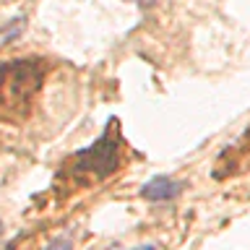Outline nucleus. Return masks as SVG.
<instances>
[{"instance_id":"1","label":"nucleus","mask_w":250,"mask_h":250,"mask_svg":"<svg viewBox=\"0 0 250 250\" xmlns=\"http://www.w3.org/2000/svg\"><path fill=\"white\" fill-rule=\"evenodd\" d=\"M120 164V141L115 136H102L94 146L78 151L73 159L65 164V177L73 183L76 188H86L94 185L99 180H104L107 175H112Z\"/></svg>"},{"instance_id":"2","label":"nucleus","mask_w":250,"mask_h":250,"mask_svg":"<svg viewBox=\"0 0 250 250\" xmlns=\"http://www.w3.org/2000/svg\"><path fill=\"white\" fill-rule=\"evenodd\" d=\"M44 68L39 60H11L0 65V104L19 107L29 102L42 86Z\"/></svg>"},{"instance_id":"3","label":"nucleus","mask_w":250,"mask_h":250,"mask_svg":"<svg viewBox=\"0 0 250 250\" xmlns=\"http://www.w3.org/2000/svg\"><path fill=\"white\" fill-rule=\"evenodd\" d=\"M180 190H183V183H180V180L154 177V180H148V183L144 185L141 195H144L146 201H172L175 195H180Z\"/></svg>"},{"instance_id":"4","label":"nucleus","mask_w":250,"mask_h":250,"mask_svg":"<svg viewBox=\"0 0 250 250\" xmlns=\"http://www.w3.org/2000/svg\"><path fill=\"white\" fill-rule=\"evenodd\" d=\"M248 156H250V128L245 130V136H242L237 144H234L232 151H227L222 159H229L232 167H240V164H245V162H248Z\"/></svg>"},{"instance_id":"5","label":"nucleus","mask_w":250,"mask_h":250,"mask_svg":"<svg viewBox=\"0 0 250 250\" xmlns=\"http://www.w3.org/2000/svg\"><path fill=\"white\" fill-rule=\"evenodd\" d=\"M44 250H73V245H70V237H58V240H52Z\"/></svg>"},{"instance_id":"6","label":"nucleus","mask_w":250,"mask_h":250,"mask_svg":"<svg viewBox=\"0 0 250 250\" xmlns=\"http://www.w3.org/2000/svg\"><path fill=\"white\" fill-rule=\"evenodd\" d=\"M133 250H156L154 245H144V248H133Z\"/></svg>"},{"instance_id":"7","label":"nucleus","mask_w":250,"mask_h":250,"mask_svg":"<svg viewBox=\"0 0 250 250\" xmlns=\"http://www.w3.org/2000/svg\"><path fill=\"white\" fill-rule=\"evenodd\" d=\"M0 240H3V222H0Z\"/></svg>"},{"instance_id":"8","label":"nucleus","mask_w":250,"mask_h":250,"mask_svg":"<svg viewBox=\"0 0 250 250\" xmlns=\"http://www.w3.org/2000/svg\"><path fill=\"white\" fill-rule=\"evenodd\" d=\"M141 3H144V5H148V3H154V0H141Z\"/></svg>"}]
</instances>
